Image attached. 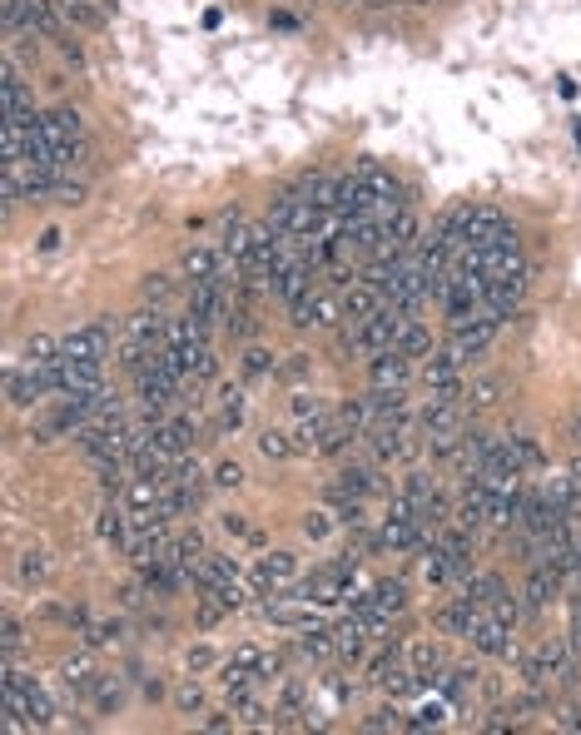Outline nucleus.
<instances>
[{
    "label": "nucleus",
    "mask_w": 581,
    "mask_h": 735,
    "mask_svg": "<svg viewBox=\"0 0 581 735\" xmlns=\"http://www.w3.org/2000/svg\"><path fill=\"white\" fill-rule=\"evenodd\" d=\"M20 646H25V631H20V621H15V616H5V621H0V656H10V661H15V656H20Z\"/></svg>",
    "instance_id": "nucleus-41"
},
{
    "label": "nucleus",
    "mask_w": 581,
    "mask_h": 735,
    "mask_svg": "<svg viewBox=\"0 0 581 735\" xmlns=\"http://www.w3.org/2000/svg\"><path fill=\"white\" fill-rule=\"evenodd\" d=\"M55 577V557L45 552V547H25L20 557H15V582L20 587H45Z\"/></svg>",
    "instance_id": "nucleus-22"
},
{
    "label": "nucleus",
    "mask_w": 581,
    "mask_h": 735,
    "mask_svg": "<svg viewBox=\"0 0 581 735\" xmlns=\"http://www.w3.org/2000/svg\"><path fill=\"white\" fill-rule=\"evenodd\" d=\"M20 711H25L30 731H45V726H55V701H50V691H45L40 681H30V686L20 691Z\"/></svg>",
    "instance_id": "nucleus-24"
},
{
    "label": "nucleus",
    "mask_w": 581,
    "mask_h": 735,
    "mask_svg": "<svg viewBox=\"0 0 581 735\" xmlns=\"http://www.w3.org/2000/svg\"><path fill=\"white\" fill-rule=\"evenodd\" d=\"M333 487H338V492H348V497H358V502H363V497H373V492H378V472H373V467H343V472H338V482H333Z\"/></svg>",
    "instance_id": "nucleus-29"
},
{
    "label": "nucleus",
    "mask_w": 581,
    "mask_h": 735,
    "mask_svg": "<svg viewBox=\"0 0 581 735\" xmlns=\"http://www.w3.org/2000/svg\"><path fill=\"white\" fill-rule=\"evenodd\" d=\"M154 447H159L169 462L189 457V452H194V423H189V418H179V413H169L164 423H154Z\"/></svg>",
    "instance_id": "nucleus-11"
},
{
    "label": "nucleus",
    "mask_w": 581,
    "mask_h": 735,
    "mask_svg": "<svg viewBox=\"0 0 581 735\" xmlns=\"http://www.w3.org/2000/svg\"><path fill=\"white\" fill-rule=\"evenodd\" d=\"M229 716H234V711H214V716L204 721V731H229V726H234Z\"/></svg>",
    "instance_id": "nucleus-53"
},
{
    "label": "nucleus",
    "mask_w": 581,
    "mask_h": 735,
    "mask_svg": "<svg viewBox=\"0 0 581 735\" xmlns=\"http://www.w3.org/2000/svg\"><path fill=\"white\" fill-rule=\"evenodd\" d=\"M289 318H293V328H333L338 323V303L328 294H308L298 298V303H289Z\"/></svg>",
    "instance_id": "nucleus-14"
},
{
    "label": "nucleus",
    "mask_w": 581,
    "mask_h": 735,
    "mask_svg": "<svg viewBox=\"0 0 581 735\" xmlns=\"http://www.w3.org/2000/svg\"><path fill=\"white\" fill-rule=\"evenodd\" d=\"M383 308H388V294H383L378 284H368V279H358V284L343 294V318H348V328L368 323V318L383 313Z\"/></svg>",
    "instance_id": "nucleus-12"
},
{
    "label": "nucleus",
    "mask_w": 581,
    "mask_h": 735,
    "mask_svg": "<svg viewBox=\"0 0 581 735\" xmlns=\"http://www.w3.org/2000/svg\"><path fill=\"white\" fill-rule=\"evenodd\" d=\"M214 661H219V656H214L209 646H189V651H184V671H189V676H204Z\"/></svg>",
    "instance_id": "nucleus-45"
},
{
    "label": "nucleus",
    "mask_w": 581,
    "mask_h": 735,
    "mask_svg": "<svg viewBox=\"0 0 581 735\" xmlns=\"http://www.w3.org/2000/svg\"><path fill=\"white\" fill-rule=\"evenodd\" d=\"M60 358L65 363H105L110 358V323H85L75 333L60 338Z\"/></svg>",
    "instance_id": "nucleus-6"
},
{
    "label": "nucleus",
    "mask_w": 581,
    "mask_h": 735,
    "mask_svg": "<svg viewBox=\"0 0 581 735\" xmlns=\"http://www.w3.org/2000/svg\"><path fill=\"white\" fill-rule=\"evenodd\" d=\"M169 294H174L169 274H149V279H145V289H140V298H145L149 308H164V303H169Z\"/></svg>",
    "instance_id": "nucleus-42"
},
{
    "label": "nucleus",
    "mask_w": 581,
    "mask_h": 735,
    "mask_svg": "<svg viewBox=\"0 0 581 735\" xmlns=\"http://www.w3.org/2000/svg\"><path fill=\"white\" fill-rule=\"evenodd\" d=\"M308 373V353H289V363L279 368V378H303Z\"/></svg>",
    "instance_id": "nucleus-49"
},
{
    "label": "nucleus",
    "mask_w": 581,
    "mask_h": 735,
    "mask_svg": "<svg viewBox=\"0 0 581 735\" xmlns=\"http://www.w3.org/2000/svg\"><path fill=\"white\" fill-rule=\"evenodd\" d=\"M254 582H259V591H289L293 582H298V557H293V552H269V557H259Z\"/></svg>",
    "instance_id": "nucleus-15"
},
{
    "label": "nucleus",
    "mask_w": 581,
    "mask_h": 735,
    "mask_svg": "<svg viewBox=\"0 0 581 735\" xmlns=\"http://www.w3.org/2000/svg\"><path fill=\"white\" fill-rule=\"evenodd\" d=\"M209 482H214V487H239V482H244V467H239V462H219Z\"/></svg>",
    "instance_id": "nucleus-47"
},
{
    "label": "nucleus",
    "mask_w": 581,
    "mask_h": 735,
    "mask_svg": "<svg viewBox=\"0 0 581 735\" xmlns=\"http://www.w3.org/2000/svg\"><path fill=\"white\" fill-rule=\"evenodd\" d=\"M467 641H472L482 656H502V661H512V666H522V661H527V656L517 651V641H512V626H507L502 616H492L487 606L477 611V621H472Z\"/></svg>",
    "instance_id": "nucleus-3"
},
{
    "label": "nucleus",
    "mask_w": 581,
    "mask_h": 735,
    "mask_svg": "<svg viewBox=\"0 0 581 735\" xmlns=\"http://www.w3.org/2000/svg\"><path fill=\"white\" fill-rule=\"evenodd\" d=\"M90 701H95L100 716H115V711L125 706V686H120V676H100L95 691H90Z\"/></svg>",
    "instance_id": "nucleus-31"
},
{
    "label": "nucleus",
    "mask_w": 581,
    "mask_h": 735,
    "mask_svg": "<svg viewBox=\"0 0 581 735\" xmlns=\"http://www.w3.org/2000/svg\"><path fill=\"white\" fill-rule=\"evenodd\" d=\"M25 363H30V368H55V363H60V343H55L50 333H35V338L25 343Z\"/></svg>",
    "instance_id": "nucleus-33"
},
{
    "label": "nucleus",
    "mask_w": 581,
    "mask_h": 735,
    "mask_svg": "<svg viewBox=\"0 0 581 735\" xmlns=\"http://www.w3.org/2000/svg\"><path fill=\"white\" fill-rule=\"evenodd\" d=\"M408 378H413V358H403L398 348L368 358V383H373V388L393 393V388H408Z\"/></svg>",
    "instance_id": "nucleus-8"
},
{
    "label": "nucleus",
    "mask_w": 581,
    "mask_h": 735,
    "mask_svg": "<svg viewBox=\"0 0 581 735\" xmlns=\"http://www.w3.org/2000/svg\"><path fill=\"white\" fill-rule=\"evenodd\" d=\"M442 721H447V696H442V701H423V706L413 711L408 731H433V726H442Z\"/></svg>",
    "instance_id": "nucleus-38"
},
{
    "label": "nucleus",
    "mask_w": 581,
    "mask_h": 735,
    "mask_svg": "<svg viewBox=\"0 0 581 735\" xmlns=\"http://www.w3.org/2000/svg\"><path fill=\"white\" fill-rule=\"evenodd\" d=\"M55 5H60V20L75 30H105L115 15V0H55Z\"/></svg>",
    "instance_id": "nucleus-13"
},
{
    "label": "nucleus",
    "mask_w": 581,
    "mask_h": 735,
    "mask_svg": "<svg viewBox=\"0 0 581 735\" xmlns=\"http://www.w3.org/2000/svg\"><path fill=\"white\" fill-rule=\"evenodd\" d=\"M363 726H368V731H388V726H398V711H388V706H383V711H378V716H368Z\"/></svg>",
    "instance_id": "nucleus-50"
},
{
    "label": "nucleus",
    "mask_w": 581,
    "mask_h": 735,
    "mask_svg": "<svg viewBox=\"0 0 581 735\" xmlns=\"http://www.w3.org/2000/svg\"><path fill=\"white\" fill-rule=\"evenodd\" d=\"M567 438H572V447H577V452H581V413H577V418H572V428H567Z\"/></svg>",
    "instance_id": "nucleus-55"
},
{
    "label": "nucleus",
    "mask_w": 581,
    "mask_h": 735,
    "mask_svg": "<svg viewBox=\"0 0 581 735\" xmlns=\"http://www.w3.org/2000/svg\"><path fill=\"white\" fill-rule=\"evenodd\" d=\"M333 631H338V656H343V661H358V656L368 651V626H363L358 611H353L343 626H333Z\"/></svg>",
    "instance_id": "nucleus-25"
},
{
    "label": "nucleus",
    "mask_w": 581,
    "mask_h": 735,
    "mask_svg": "<svg viewBox=\"0 0 581 735\" xmlns=\"http://www.w3.org/2000/svg\"><path fill=\"white\" fill-rule=\"evenodd\" d=\"M259 452L269 457V462H284V457H293V433H259Z\"/></svg>",
    "instance_id": "nucleus-39"
},
{
    "label": "nucleus",
    "mask_w": 581,
    "mask_h": 735,
    "mask_svg": "<svg viewBox=\"0 0 581 735\" xmlns=\"http://www.w3.org/2000/svg\"><path fill=\"white\" fill-rule=\"evenodd\" d=\"M293 413H298V418H313V413H323V408H318V398L298 393V398H293Z\"/></svg>",
    "instance_id": "nucleus-51"
},
{
    "label": "nucleus",
    "mask_w": 581,
    "mask_h": 735,
    "mask_svg": "<svg viewBox=\"0 0 581 735\" xmlns=\"http://www.w3.org/2000/svg\"><path fill=\"white\" fill-rule=\"evenodd\" d=\"M497 328H502V323H497V318H492V313L482 308L477 318H462V323L452 328V343H447V348H452V353H457L462 363H472V358H482V353L492 348Z\"/></svg>",
    "instance_id": "nucleus-5"
},
{
    "label": "nucleus",
    "mask_w": 581,
    "mask_h": 735,
    "mask_svg": "<svg viewBox=\"0 0 581 735\" xmlns=\"http://www.w3.org/2000/svg\"><path fill=\"white\" fill-rule=\"evenodd\" d=\"M477 611H482V606H477L472 596H452L447 606H437L433 611V626L442 631V636H467L472 621H477Z\"/></svg>",
    "instance_id": "nucleus-17"
},
{
    "label": "nucleus",
    "mask_w": 581,
    "mask_h": 735,
    "mask_svg": "<svg viewBox=\"0 0 581 735\" xmlns=\"http://www.w3.org/2000/svg\"><path fill=\"white\" fill-rule=\"evenodd\" d=\"M224 323H229V333H234V338H254V328H259V323H254V313H249L239 298H234V308H229V318H224Z\"/></svg>",
    "instance_id": "nucleus-43"
},
{
    "label": "nucleus",
    "mask_w": 581,
    "mask_h": 735,
    "mask_svg": "<svg viewBox=\"0 0 581 735\" xmlns=\"http://www.w3.org/2000/svg\"><path fill=\"white\" fill-rule=\"evenodd\" d=\"M562 591H567V582H562L552 567L532 562V572H527V587H522V596H527V611H547V606H552Z\"/></svg>",
    "instance_id": "nucleus-16"
},
{
    "label": "nucleus",
    "mask_w": 581,
    "mask_h": 735,
    "mask_svg": "<svg viewBox=\"0 0 581 735\" xmlns=\"http://www.w3.org/2000/svg\"><path fill=\"white\" fill-rule=\"evenodd\" d=\"M497 398H502V378H497V373H482V378L467 383V408H472V413L497 408Z\"/></svg>",
    "instance_id": "nucleus-30"
},
{
    "label": "nucleus",
    "mask_w": 581,
    "mask_h": 735,
    "mask_svg": "<svg viewBox=\"0 0 581 735\" xmlns=\"http://www.w3.org/2000/svg\"><path fill=\"white\" fill-rule=\"evenodd\" d=\"M50 199H55V204H80V199H85V184H80V179H70V174H60V179H55V189H50Z\"/></svg>",
    "instance_id": "nucleus-44"
},
{
    "label": "nucleus",
    "mask_w": 581,
    "mask_h": 735,
    "mask_svg": "<svg viewBox=\"0 0 581 735\" xmlns=\"http://www.w3.org/2000/svg\"><path fill=\"white\" fill-rule=\"evenodd\" d=\"M95 681H100V671H95V656H90V646L60 666V686H65L70 696H90V691H95Z\"/></svg>",
    "instance_id": "nucleus-23"
},
{
    "label": "nucleus",
    "mask_w": 581,
    "mask_h": 735,
    "mask_svg": "<svg viewBox=\"0 0 581 735\" xmlns=\"http://www.w3.org/2000/svg\"><path fill=\"white\" fill-rule=\"evenodd\" d=\"M60 239H65V234H60V229H45V234H40V249H45V254H50V249H60Z\"/></svg>",
    "instance_id": "nucleus-54"
},
{
    "label": "nucleus",
    "mask_w": 581,
    "mask_h": 735,
    "mask_svg": "<svg viewBox=\"0 0 581 735\" xmlns=\"http://www.w3.org/2000/svg\"><path fill=\"white\" fill-rule=\"evenodd\" d=\"M95 537L110 547V552H130V507L115 497L95 512Z\"/></svg>",
    "instance_id": "nucleus-9"
},
{
    "label": "nucleus",
    "mask_w": 581,
    "mask_h": 735,
    "mask_svg": "<svg viewBox=\"0 0 581 735\" xmlns=\"http://www.w3.org/2000/svg\"><path fill=\"white\" fill-rule=\"evenodd\" d=\"M353 611H383V616H398V611H408V587H403V582H378V587H368L358 601H353Z\"/></svg>",
    "instance_id": "nucleus-19"
},
{
    "label": "nucleus",
    "mask_w": 581,
    "mask_h": 735,
    "mask_svg": "<svg viewBox=\"0 0 581 735\" xmlns=\"http://www.w3.org/2000/svg\"><path fill=\"white\" fill-rule=\"evenodd\" d=\"M403 656H408V666H413L423 681H433L442 666H452V661H447V646H442V641H433V636H418V641H408V651H403Z\"/></svg>",
    "instance_id": "nucleus-21"
},
{
    "label": "nucleus",
    "mask_w": 581,
    "mask_h": 735,
    "mask_svg": "<svg viewBox=\"0 0 581 735\" xmlns=\"http://www.w3.org/2000/svg\"><path fill=\"white\" fill-rule=\"evenodd\" d=\"M328 418L333 413H313V418H298V428H293V452H323V433H328Z\"/></svg>",
    "instance_id": "nucleus-26"
},
{
    "label": "nucleus",
    "mask_w": 581,
    "mask_h": 735,
    "mask_svg": "<svg viewBox=\"0 0 581 735\" xmlns=\"http://www.w3.org/2000/svg\"><path fill=\"white\" fill-rule=\"evenodd\" d=\"M413 5H428V0H413Z\"/></svg>",
    "instance_id": "nucleus-58"
},
{
    "label": "nucleus",
    "mask_w": 581,
    "mask_h": 735,
    "mask_svg": "<svg viewBox=\"0 0 581 735\" xmlns=\"http://www.w3.org/2000/svg\"><path fill=\"white\" fill-rule=\"evenodd\" d=\"M244 373H249V378H269V373H279V363H274L269 348L249 343V348H244Z\"/></svg>",
    "instance_id": "nucleus-37"
},
{
    "label": "nucleus",
    "mask_w": 581,
    "mask_h": 735,
    "mask_svg": "<svg viewBox=\"0 0 581 735\" xmlns=\"http://www.w3.org/2000/svg\"><path fill=\"white\" fill-rule=\"evenodd\" d=\"M403 358H428V348H433V338H428V328L418 323V318H403L398 323V343H393Z\"/></svg>",
    "instance_id": "nucleus-27"
},
{
    "label": "nucleus",
    "mask_w": 581,
    "mask_h": 735,
    "mask_svg": "<svg viewBox=\"0 0 581 735\" xmlns=\"http://www.w3.org/2000/svg\"><path fill=\"white\" fill-rule=\"evenodd\" d=\"M557 726H562V731H581V706H567V711L557 716Z\"/></svg>",
    "instance_id": "nucleus-52"
},
{
    "label": "nucleus",
    "mask_w": 581,
    "mask_h": 735,
    "mask_svg": "<svg viewBox=\"0 0 581 735\" xmlns=\"http://www.w3.org/2000/svg\"><path fill=\"white\" fill-rule=\"evenodd\" d=\"M219 522H224V532H229V537H249V532H254V527H249V522H244L239 512H224Z\"/></svg>",
    "instance_id": "nucleus-48"
},
{
    "label": "nucleus",
    "mask_w": 581,
    "mask_h": 735,
    "mask_svg": "<svg viewBox=\"0 0 581 735\" xmlns=\"http://www.w3.org/2000/svg\"><path fill=\"white\" fill-rule=\"evenodd\" d=\"M303 681H284V691H279V706H284V716H298V706H303Z\"/></svg>",
    "instance_id": "nucleus-46"
},
{
    "label": "nucleus",
    "mask_w": 581,
    "mask_h": 735,
    "mask_svg": "<svg viewBox=\"0 0 581 735\" xmlns=\"http://www.w3.org/2000/svg\"><path fill=\"white\" fill-rule=\"evenodd\" d=\"M35 120V100L25 90V75L15 70V55H5V125H30Z\"/></svg>",
    "instance_id": "nucleus-10"
},
{
    "label": "nucleus",
    "mask_w": 581,
    "mask_h": 735,
    "mask_svg": "<svg viewBox=\"0 0 581 735\" xmlns=\"http://www.w3.org/2000/svg\"><path fill=\"white\" fill-rule=\"evenodd\" d=\"M219 264H224V254H219V249H209V244H189V249H184V259H179V269H184V279H189V284L224 279V274H219Z\"/></svg>",
    "instance_id": "nucleus-20"
},
{
    "label": "nucleus",
    "mask_w": 581,
    "mask_h": 735,
    "mask_svg": "<svg viewBox=\"0 0 581 735\" xmlns=\"http://www.w3.org/2000/svg\"><path fill=\"white\" fill-rule=\"evenodd\" d=\"M572 477H577V487H581V452H577V462H572Z\"/></svg>",
    "instance_id": "nucleus-56"
},
{
    "label": "nucleus",
    "mask_w": 581,
    "mask_h": 735,
    "mask_svg": "<svg viewBox=\"0 0 581 735\" xmlns=\"http://www.w3.org/2000/svg\"><path fill=\"white\" fill-rule=\"evenodd\" d=\"M368 5H393V0H368Z\"/></svg>",
    "instance_id": "nucleus-57"
},
{
    "label": "nucleus",
    "mask_w": 581,
    "mask_h": 735,
    "mask_svg": "<svg viewBox=\"0 0 581 735\" xmlns=\"http://www.w3.org/2000/svg\"><path fill=\"white\" fill-rule=\"evenodd\" d=\"M214 596H219L229 611H244V606H249V587H244V577H229V582H219V587H214Z\"/></svg>",
    "instance_id": "nucleus-40"
},
{
    "label": "nucleus",
    "mask_w": 581,
    "mask_h": 735,
    "mask_svg": "<svg viewBox=\"0 0 581 735\" xmlns=\"http://www.w3.org/2000/svg\"><path fill=\"white\" fill-rule=\"evenodd\" d=\"M423 383H428V398L437 403H467V383H462V358L452 348H437L423 363Z\"/></svg>",
    "instance_id": "nucleus-2"
},
{
    "label": "nucleus",
    "mask_w": 581,
    "mask_h": 735,
    "mask_svg": "<svg viewBox=\"0 0 581 735\" xmlns=\"http://www.w3.org/2000/svg\"><path fill=\"white\" fill-rule=\"evenodd\" d=\"M398 323H403V313L398 308H383V313H373L368 323H358V328H348V348H358V353H388L393 343H398Z\"/></svg>",
    "instance_id": "nucleus-4"
},
{
    "label": "nucleus",
    "mask_w": 581,
    "mask_h": 735,
    "mask_svg": "<svg viewBox=\"0 0 581 735\" xmlns=\"http://www.w3.org/2000/svg\"><path fill=\"white\" fill-rule=\"evenodd\" d=\"M174 711H179V716H199V711H204V691H199L194 676L174 686Z\"/></svg>",
    "instance_id": "nucleus-36"
},
{
    "label": "nucleus",
    "mask_w": 581,
    "mask_h": 735,
    "mask_svg": "<svg viewBox=\"0 0 581 735\" xmlns=\"http://www.w3.org/2000/svg\"><path fill=\"white\" fill-rule=\"evenodd\" d=\"M507 452H512V462H517L522 472H537V467H542V447H537V438H527V433H512V438H507Z\"/></svg>",
    "instance_id": "nucleus-34"
},
{
    "label": "nucleus",
    "mask_w": 581,
    "mask_h": 735,
    "mask_svg": "<svg viewBox=\"0 0 581 735\" xmlns=\"http://www.w3.org/2000/svg\"><path fill=\"white\" fill-rule=\"evenodd\" d=\"M35 130L45 135V145L55 149V154H65L70 145H80V140H85V115H80V110H70V105H60V110L35 115Z\"/></svg>",
    "instance_id": "nucleus-7"
},
{
    "label": "nucleus",
    "mask_w": 581,
    "mask_h": 735,
    "mask_svg": "<svg viewBox=\"0 0 581 735\" xmlns=\"http://www.w3.org/2000/svg\"><path fill=\"white\" fill-rule=\"evenodd\" d=\"M298 527H303L308 542H328V537H333V512H328V507H313V512H303Z\"/></svg>",
    "instance_id": "nucleus-35"
},
{
    "label": "nucleus",
    "mask_w": 581,
    "mask_h": 735,
    "mask_svg": "<svg viewBox=\"0 0 581 735\" xmlns=\"http://www.w3.org/2000/svg\"><path fill=\"white\" fill-rule=\"evenodd\" d=\"M120 636H125V621H120V616H115V621H90V626L80 631V641H85L90 651H105V646H115Z\"/></svg>",
    "instance_id": "nucleus-32"
},
{
    "label": "nucleus",
    "mask_w": 581,
    "mask_h": 735,
    "mask_svg": "<svg viewBox=\"0 0 581 735\" xmlns=\"http://www.w3.org/2000/svg\"><path fill=\"white\" fill-rule=\"evenodd\" d=\"M462 408H467V403H437V398H428V403H423V413H418V423H423V438L462 433V428H467V423H462Z\"/></svg>",
    "instance_id": "nucleus-18"
},
{
    "label": "nucleus",
    "mask_w": 581,
    "mask_h": 735,
    "mask_svg": "<svg viewBox=\"0 0 581 735\" xmlns=\"http://www.w3.org/2000/svg\"><path fill=\"white\" fill-rule=\"evenodd\" d=\"M244 413H249V398H244V388L224 383V393H219V428H224V433L244 428Z\"/></svg>",
    "instance_id": "nucleus-28"
},
{
    "label": "nucleus",
    "mask_w": 581,
    "mask_h": 735,
    "mask_svg": "<svg viewBox=\"0 0 581 735\" xmlns=\"http://www.w3.org/2000/svg\"><path fill=\"white\" fill-rule=\"evenodd\" d=\"M60 5L55 0H5V30L25 40H55L60 35Z\"/></svg>",
    "instance_id": "nucleus-1"
}]
</instances>
